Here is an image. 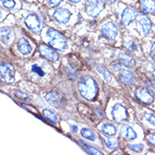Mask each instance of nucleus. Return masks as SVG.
<instances>
[{
    "label": "nucleus",
    "instance_id": "f257e3e1",
    "mask_svg": "<svg viewBox=\"0 0 155 155\" xmlns=\"http://www.w3.org/2000/svg\"><path fill=\"white\" fill-rule=\"evenodd\" d=\"M78 91L87 100H93L97 95L98 88L96 81L91 76H84L78 83Z\"/></svg>",
    "mask_w": 155,
    "mask_h": 155
},
{
    "label": "nucleus",
    "instance_id": "f03ea898",
    "mask_svg": "<svg viewBox=\"0 0 155 155\" xmlns=\"http://www.w3.org/2000/svg\"><path fill=\"white\" fill-rule=\"evenodd\" d=\"M47 37L49 38V45L56 50L62 51L66 47V39L64 35L54 29L49 28L47 31Z\"/></svg>",
    "mask_w": 155,
    "mask_h": 155
},
{
    "label": "nucleus",
    "instance_id": "7ed1b4c3",
    "mask_svg": "<svg viewBox=\"0 0 155 155\" xmlns=\"http://www.w3.org/2000/svg\"><path fill=\"white\" fill-rule=\"evenodd\" d=\"M104 8V0H87L85 9L89 15L97 17Z\"/></svg>",
    "mask_w": 155,
    "mask_h": 155
},
{
    "label": "nucleus",
    "instance_id": "20e7f679",
    "mask_svg": "<svg viewBox=\"0 0 155 155\" xmlns=\"http://www.w3.org/2000/svg\"><path fill=\"white\" fill-rule=\"evenodd\" d=\"M25 25L27 26V28L31 31L34 33H39L41 28H42V24L41 21L39 20L38 15H36L35 14H30L27 16L25 17L24 20Z\"/></svg>",
    "mask_w": 155,
    "mask_h": 155
},
{
    "label": "nucleus",
    "instance_id": "39448f33",
    "mask_svg": "<svg viewBox=\"0 0 155 155\" xmlns=\"http://www.w3.org/2000/svg\"><path fill=\"white\" fill-rule=\"evenodd\" d=\"M111 115L114 121L116 123H121L124 120H126L128 117L127 110L122 104H117L113 107L111 111Z\"/></svg>",
    "mask_w": 155,
    "mask_h": 155
},
{
    "label": "nucleus",
    "instance_id": "423d86ee",
    "mask_svg": "<svg viewBox=\"0 0 155 155\" xmlns=\"http://www.w3.org/2000/svg\"><path fill=\"white\" fill-rule=\"evenodd\" d=\"M46 100L48 103L51 104L54 107H58L60 108L64 105L65 104V99L64 97L62 96V94H60L59 92L56 91H52V92H48L46 95Z\"/></svg>",
    "mask_w": 155,
    "mask_h": 155
},
{
    "label": "nucleus",
    "instance_id": "0eeeda50",
    "mask_svg": "<svg viewBox=\"0 0 155 155\" xmlns=\"http://www.w3.org/2000/svg\"><path fill=\"white\" fill-rule=\"evenodd\" d=\"M1 80L8 83L15 81V69L11 64H1Z\"/></svg>",
    "mask_w": 155,
    "mask_h": 155
},
{
    "label": "nucleus",
    "instance_id": "6e6552de",
    "mask_svg": "<svg viewBox=\"0 0 155 155\" xmlns=\"http://www.w3.org/2000/svg\"><path fill=\"white\" fill-rule=\"evenodd\" d=\"M102 35L108 40H114L118 34L117 27L113 22H107L101 28Z\"/></svg>",
    "mask_w": 155,
    "mask_h": 155
},
{
    "label": "nucleus",
    "instance_id": "1a4fd4ad",
    "mask_svg": "<svg viewBox=\"0 0 155 155\" xmlns=\"http://www.w3.org/2000/svg\"><path fill=\"white\" fill-rule=\"evenodd\" d=\"M118 78L122 84L126 86H131L137 82L136 76L127 70H120L118 72Z\"/></svg>",
    "mask_w": 155,
    "mask_h": 155
},
{
    "label": "nucleus",
    "instance_id": "9d476101",
    "mask_svg": "<svg viewBox=\"0 0 155 155\" xmlns=\"http://www.w3.org/2000/svg\"><path fill=\"white\" fill-rule=\"evenodd\" d=\"M136 97L141 103L144 104H150L153 101V97L151 92L147 90V87H139L136 91Z\"/></svg>",
    "mask_w": 155,
    "mask_h": 155
},
{
    "label": "nucleus",
    "instance_id": "9b49d317",
    "mask_svg": "<svg viewBox=\"0 0 155 155\" xmlns=\"http://www.w3.org/2000/svg\"><path fill=\"white\" fill-rule=\"evenodd\" d=\"M138 13L132 7H127L126 8L121 14V22L124 25H127L130 24V22L134 21L137 17Z\"/></svg>",
    "mask_w": 155,
    "mask_h": 155
},
{
    "label": "nucleus",
    "instance_id": "f8f14e48",
    "mask_svg": "<svg viewBox=\"0 0 155 155\" xmlns=\"http://www.w3.org/2000/svg\"><path fill=\"white\" fill-rule=\"evenodd\" d=\"M53 16L59 23L65 24V23H67L68 21H70L71 16V12L68 10L67 8H61L56 9L54 12V14H53Z\"/></svg>",
    "mask_w": 155,
    "mask_h": 155
},
{
    "label": "nucleus",
    "instance_id": "ddd939ff",
    "mask_svg": "<svg viewBox=\"0 0 155 155\" xmlns=\"http://www.w3.org/2000/svg\"><path fill=\"white\" fill-rule=\"evenodd\" d=\"M39 53L42 55L44 58L49 60H57L59 59V55L55 53L54 51L52 48H50L48 46H47L46 44H41L38 48Z\"/></svg>",
    "mask_w": 155,
    "mask_h": 155
},
{
    "label": "nucleus",
    "instance_id": "4468645a",
    "mask_svg": "<svg viewBox=\"0 0 155 155\" xmlns=\"http://www.w3.org/2000/svg\"><path fill=\"white\" fill-rule=\"evenodd\" d=\"M120 134L123 137H125L127 140H134L137 138V135L136 133V131L133 130L132 127H130L128 125H125V126H121L120 128Z\"/></svg>",
    "mask_w": 155,
    "mask_h": 155
},
{
    "label": "nucleus",
    "instance_id": "2eb2a0df",
    "mask_svg": "<svg viewBox=\"0 0 155 155\" xmlns=\"http://www.w3.org/2000/svg\"><path fill=\"white\" fill-rule=\"evenodd\" d=\"M119 58H120V63L125 65V66H127V67H134L136 65V61L135 59H133V57L127 53H120V55H119Z\"/></svg>",
    "mask_w": 155,
    "mask_h": 155
},
{
    "label": "nucleus",
    "instance_id": "dca6fc26",
    "mask_svg": "<svg viewBox=\"0 0 155 155\" xmlns=\"http://www.w3.org/2000/svg\"><path fill=\"white\" fill-rule=\"evenodd\" d=\"M18 49L23 55H27L31 52V47L25 38H21L18 42Z\"/></svg>",
    "mask_w": 155,
    "mask_h": 155
},
{
    "label": "nucleus",
    "instance_id": "f3484780",
    "mask_svg": "<svg viewBox=\"0 0 155 155\" xmlns=\"http://www.w3.org/2000/svg\"><path fill=\"white\" fill-rule=\"evenodd\" d=\"M142 10L145 14L155 12V0H141Z\"/></svg>",
    "mask_w": 155,
    "mask_h": 155
},
{
    "label": "nucleus",
    "instance_id": "a211bd4d",
    "mask_svg": "<svg viewBox=\"0 0 155 155\" xmlns=\"http://www.w3.org/2000/svg\"><path fill=\"white\" fill-rule=\"evenodd\" d=\"M139 22H140V24L142 25L143 33L145 34V35L149 34L152 29V22L150 21V20L148 18H147V17H143Z\"/></svg>",
    "mask_w": 155,
    "mask_h": 155
},
{
    "label": "nucleus",
    "instance_id": "6ab92c4d",
    "mask_svg": "<svg viewBox=\"0 0 155 155\" xmlns=\"http://www.w3.org/2000/svg\"><path fill=\"white\" fill-rule=\"evenodd\" d=\"M101 130L104 133L105 135H107V136H114V135L116 134V128L113 126V125H111V124H104L102 127H101Z\"/></svg>",
    "mask_w": 155,
    "mask_h": 155
},
{
    "label": "nucleus",
    "instance_id": "aec40b11",
    "mask_svg": "<svg viewBox=\"0 0 155 155\" xmlns=\"http://www.w3.org/2000/svg\"><path fill=\"white\" fill-rule=\"evenodd\" d=\"M103 142L104 143L105 146L109 149H115V148L119 147V143L117 141L112 140V139L109 138V137H103Z\"/></svg>",
    "mask_w": 155,
    "mask_h": 155
},
{
    "label": "nucleus",
    "instance_id": "412c9836",
    "mask_svg": "<svg viewBox=\"0 0 155 155\" xmlns=\"http://www.w3.org/2000/svg\"><path fill=\"white\" fill-rule=\"evenodd\" d=\"M81 134L84 138L88 139V140L92 141V142L96 140V135L94 134V132L92 130H89L87 128H83L81 131Z\"/></svg>",
    "mask_w": 155,
    "mask_h": 155
},
{
    "label": "nucleus",
    "instance_id": "4be33fe9",
    "mask_svg": "<svg viewBox=\"0 0 155 155\" xmlns=\"http://www.w3.org/2000/svg\"><path fill=\"white\" fill-rule=\"evenodd\" d=\"M42 114H43V115H44L49 121L52 122L53 124H56V123L58 122V117H57V115H56L54 112H52V111L48 110V109H44V110L42 111Z\"/></svg>",
    "mask_w": 155,
    "mask_h": 155
},
{
    "label": "nucleus",
    "instance_id": "5701e85b",
    "mask_svg": "<svg viewBox=\"0 0 155 155\" xmlns=\"http://www.w3.org/2000/svg\"><path fill=\"white\" fill-rule=\"evenodd\" d=\"M80 143L82 145V147H84V149L89 154H93V155L102 154V153H101L99 150H97V149H96V148L92 147V146L88 145V144H87V143H83V142H81V141H80Z\"/></svg>",
    "mask_w": 155,
    "mask_h": 155
},
{
    "label": "nucleus",
    "instance_id": "b1692460",
    "mask_svg": "<svg viewBox=\"0 0 155 155\" xmlns=\"http://www.w3.org/2000/svg\"><path fill=\"white\" fill-rule=\"evenodd\" d=\"M11 37V30L8 27L1 28V38L4 42H8Z\"/></svg>",
    "mask_w": 155,
    "mask_h": 155
},
{
    "label": "nucleus",
    "instance_id": "393cba45",
    "mask_svg": "<svg viewBox=\"0 0 155 155\" xmlns=\"http://www.w3.org/2000/svg\"><path fill=\"white\" fill-rule=\"evenodd\" d=\"M97 71L100 73L101 75L103 76V77H104L107 81H111L112 76H111L110 73L108 71V70H107L106 68L100 65V66H97Z\"/></svg>",
    "mask_w": 155,
    "mask_h": 155
},
{
    "label": "nucleus",
    "instance_id": "a878e982",
    "mask_svg": "<svg viewBox=\"0 0 155 155\" xmlns=\"http://www.w3.org/2000/svg\"><path fill=\"white\" fill-rule=\"evenodd\" d=\"M146 87L151 92L152 95L155 97V81L153 80H147L146 81Z\"/></svg>",
    "mask_w": 155,
    "mask_h": 155
},
{
    "label": "nucleus",
    "instance_id": "bb28decb",
    "mask_svg": "<svg viewBox=\"0 0 155 155\" xmlns=\"http://www.w3.org/2000/svg\"><path fill=\"white\" fill-rule=\"evenodd\" d=\"M3 6L7 8H13L15 6V0H1Z\"/></svg>",
    "mask_w": 155,
    "mask_h": 155
},
{
    "label": "nucleus",
    "instance_id": "cd10ccee",
    "mask_svg": "<svg viewBox=\"0 0 155 155\" xmlns=\"http://www.w3.org/2000/svg\"><path fill=\"white\" fill-rule=\"evenodd\" d=\"M129 147L132 151L137 152V153L142 152L143 150V145L141 144V143H139V144H130Z\"/></svg>",
    "mask_w": 155,
    "mask_h": 155
},
{
    "label": "nucleus",
    "instance_id": "c85d7f7f",
    "mask_svg": "<svg viewBox=\"0 0 155 155\" xmlns=\"http://www.w3.org/2000/svg\"><path fill=\"white\" fill-rule=\"evenodd\" d=\"M31 70H32V71H33L34 73L38 74V76H43L44 75H45L44 71H42L41 68L38 66V64H33V65H32V67H31Z\"/></svg>",
    "mask_w": 155,
    "mask_h": 155
},
{
    "label": "nucleus",
    "instance_id": "c756f323",
    "mask_svg": "<svg viewBox=\"0 0 155 155\" xmlns=\"http://www.w3.org/2000/svg\"><path fill=\"white\" fill-rule=\"evenodd\" d=\"M145 117H146V120L151 124L152 126H155V115L152 114H147L145 115Z\"/></svg>",
    "mask_w": 155,
    "mask_h": 155
},
{
    "label": "nucleus",
    "instance_id": "7c9ffc66",
    "mask_svg": "<svg viewBox=\"0 0 155 155\" xmlns=\"http://www.w3.org/2000/svg\"><path fill=\"white\" fill-rule=\"evenodd\" d=\"M147 141L151 144L152 146L155 147V132H152L147 136Z\"/></svg>",
    "mask_w": 155,
    "mask_h": 155
},
{
    "label": "nucleus",
    "instance_id": "2f4dec72",
    "mask_svg": "<svg viewBox=\"0 0 155 155\" xmlns=\"http://www.w3.org/2000/svg\"><path fill=\"white\" fill-rule=\"evenodd\" d=\"M15 95H16L19 98H21V99H26V98L28 97V95H27L26 93L21 92V91H19V90H15Z\"/></svg>",
    "mask_w": 155,
    "mask_h": 155
},
{
    "label": "nucleus",
    "instance_id": "473e14b6",
    "mask_svg": "<svg viewBox=\"0 0 155 155\" xmlns=\"http://www.w3.org/2000/svg\"><path fill=\"white\" fill-rule=\"evenodd\" d=\"M63 0H48V4L51 7H56L58 6Z\"/></svg>",
    "mask_w": 155,
    "mask_h": 155
},
{
    "label": "nucleus",
    "instance_id": "72a5a7b5",
    "mask_svg": "<svg viewBox=\"0 0 155 155\" xmlns=\"http://www.w3.org/2000/svg\"><path fill=\"white\" fill-rule=\"evenodd\" d=\"M127 48H128V49H129V50L135 51V50H137V44H135L133 42H130L128 44H127Z\"/></svg>",
    "mask_w": 155,
    "mask_h": 155
},
{
    "label": "nucleus",
    "instance_id": "f704fd0d",
    "mask_svg": "<svg viewBox=\"0 0 155 155\" xmlns=\"http://www.w3.org/2000/svg\"><path fill=\"white\" fill-rule=\"evenodd\" d=\"M150 56H151L152 59L155 62V42L153 44V46L151 48V50H150Z\"/></svg>",
    "mask_w": 155,
    "mask_h": 155
},
{
    "label": "nucleus",
    "instance_id": "c9c22d12",
    "mask_svg": "<svg viewBox=\"0 0 155 155\" xmlns=\"http://www.w3.org/2000/svg\"><path fill=\"white\" fill-rule=\"evenodd\" d=\"M71 4H77V3H79L81 0H69Z\"/></svg>",
    "mask_w": 155,
    "mask_h": 155
},
{
    "label": "nucleus",
    "instance_id": "e433bc0d",
    "mask_svg": "<svg viewBox=\"0 0 155 155\" xmlns=\"http://www.w3.org/2000/svg\"><path fill=\"white\" fill-rule=\"evenodd\" d=\"M72 130H73V131H74V132H76V131H77V130H78V128H77V126H72Z\"/></svg>",
    "mask_w": 155,
    "mask_h": 155
},
{
    "label": "nucleus",
    "instance_id": "4c0bfd02",
    "mask_svg": "<svg viewBox=\"0 0 155 155\" xmlns=\"http://www.w3.org/2000/svg\"><path fill=\"white\" fill-rule=\"evenodd\" d=\"M153 76H155V69H154V71H153Z\"/></svg>",
    "mask_w": 155,
    "mask_h": 155
},
{
    "label": "nucleus",
    "instance_id": "58836bf2",
    "mask_svg": "<svg viewBox=\"0 0 155 155\" xmlns=\"http://www.w3.org/2000/svg\"><path fill=\"white\" fill-rule=\"evenodd\" d=\"M24 1H29V0H24Z\"/></svg>",
    "mask_w": 155,
    "mask_h": 155
}]
</instances>
